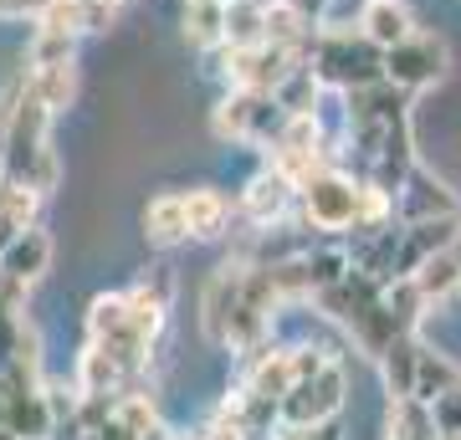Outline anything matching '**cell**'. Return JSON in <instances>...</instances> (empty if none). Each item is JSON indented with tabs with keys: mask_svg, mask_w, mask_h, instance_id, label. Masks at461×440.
Returning a JSON list of instances; mask_svg holds the SVG:
<instances>
[{
	"mask_svg": "<svg viewBox=\"0 0 461 440\" xmlns=\"http://www.w3.org/2000/svg\"><path fill=\"white\" fill-rule=\"evenodd\" d=\"M113 5H129V0H113Z\"/></svg>",
	"mask_w": 461,
	"mask_h": 440,
	"instance_id": "4dcf8cb0",
	"label": "cell"
},
{
	"mask_svg": "<svg viewBox=\"0 0 461 440\" xmlns=\"http://www.w3.org/2000/svg\"><path fill=\"white\" fill-rule=\"evenodd\" d=\"M36 26L41 31H62V36H83V0H47Z\"/></svg>",
	"mask_w": 461,
	"mask_h": 440,
	"instance_id": "d4e9b609",
	"label": "cell"
},
{
	"mask_svg": "<svg viewBox=\"0 0 461 440\" xmlns=\"http://www.w3.org/2000/svg\"><path fill=\"white\" fill-rule=\"evenodd\" d=\"M287 108L277 93H251V87H230V98L215 108V133L221 139H241V144H267L282 129Z\"/></svg>",
	"mask_w": 461,
	"mask_h": 440,
	"instance_id": "277c9868",
	"label": "cell"
},
{
	"mask_svg": "<svg viewBox=\"0 0 461 440\" xmlns=\"http://www.w3.org/2000/svg\"><path fill=\"white\" fill-rule=\"evenodd\" d=\"M144 236L149 246H159V251H169V246L190 241V220H185V195H154L144 211Z\"/></svg>",
	"mask_w": 461,
	"mask_h": 440,
	"instance_id": "9a60e30c",
	"label": "cell"
},
{
	"mask_svg": "<svg viewBox=\"0 0 461 440\" xmlns=\"http://www.w3.org/2000/svg\"><path fill=\"white\" fill-rule=\"evenodd\" d=\"M303 67V51L277 47V41H257V47H226V82L230 87H251V93H277L282 82Z\"/></svg>",
	"mask_w": 461,
	"mask_h": 440,
	"instance_id": "5b68a950",
	"label": "cell"
},
{
	"mask_svg": "<svg viewBox=\"0 0 461 440\" xmlns=\"http://www.w3.org/2000/svg\"><path fill=\"white\" fill-rule=\"evenodd\" d=\"M411 282H415V292L426 297V302H441V297H451L461 287V261L451 256V246H446V251H436L430 261L415 266Z\"/></svg>",
	"mask_w": 461,
	"mask_h": 440,
	"instance_id": "d6986e66",
	"label": "cell"
},
{
	"mask_svg": "<svg viewBox=\"0 0 461 440\" xmlns=\"http://www.w3.org/2000/svg\"><path fill=\"white\" fill-rule=\"evenodd\" d=\"M308 72L318 77V87L354 93V87H369V82L384 77V51L364 31H333V26H323L313 36V47H308Z\"/></svg>",
	"mask_w": 461,
	"mask_h": 440,
	"instance_id": "6da1fadb",
	"label": "cell"
},
{
	"mask_svg": "<svg viewBox=\"0 0 461 440\" xmlns=\"http://www.w3.org/2000/svg\"><path fill=\"white\" fill-rule=\"evenodd\" d=\"M185 41L190 47H226V0H185Z\"/></svg>",
	"mask_w": 461,
	"mask_h": 440,
	"instance_id": "ac0fdd59",
	"label": "cell"
},
{
	"mask_svg": "<svg viewBox=\"0 0 461 440\" xmlns=\"http://www.w3.org/2000/svg\"><path fill=\"white\" fill-rule=\"evenodd\" d=\"M293 195H297V184L287 180L282 169H262V175L247 184V195H241V211H247L251 226H272V220H282V215H287Z\"/></svg>",
	"mask_w": 461,
	"mask_h": 440,
	"instance_id": "30bf717a",
	"label": "cell"
},
{
	"mask_svg": "<svg viewBox=\"0 0 461 440\" xmlns=\"http://www.w3.org/2000/svg\"><path fill=\"white\" fill-rule=\"evenodd\" d=\"M297 195H303V220H308V226H318V230H354V220H359V200H364V180H348V175H339V169H318Z\"/></svg>",
	"mask_w": 461,
	"mask_h": 440,
	"instance_id": "3957f363",
	"label": "cell"
},
{
	"mask_svg": "<svg viewBox=\"0 0 461 440\" xmlns=\"http://www.w3.org/2000/svg\"><path fill=\"white\" fill-rule=\"evenodd\" d=\"M451 256L461 261V226H456V236H451Z\"/></svg>",
	"mask_w": 461,
	"mask_h": 440,
	"instance_id": "f546056e",
	"label": "cell"
},
{
	"mask_svg": "<svg viewBox=\"0 0 461 440\" xmlns=\"http://www.w3.org/2000/svg\"><path fill=\"white\" fill-rule=\"evenodd\" d=\"M47 266H51V236L41 226L21 230V236H11V241L0 246V277L21 282V287H32Z\"/></svg>",
	"mask_w": 461,
	"mask_h": 440,
	"instance_id": "52a82bcc",
	"label": "cell"
},
{
	"mask_svg": "<svg viewBox=\"0 0 461 440\" xmlns=\"http://www.w3.org/2000/svg\"><path fill=\"white\" fill-rule=\"evenodd\" d=\"M430 420H436L441 436H461V379L441 394V400H436V405H430Z\"/></svg>",
	"mask_w": 461,
	"mask_h": 440,
	"instance_id": "484cf974",
	"label": "cell"
},
{
	"mask_svg": "<svg viewBox=\"0 0 461 440\" xmlns=\"http://www.w3.org/2000/svg\"><path fill=\"white\" fill-rule=\"evenodd\" d=\"M72 57H77V36L41 31V26H36V36H32V57H26V62H32V67H51V62H72Z\"/></svg>",
	"mask_w": 461,
	"mask_h": 440,
	"instance_id": "cb8c5ba5",
	"label": "cell"
},
{
	"mask_svg": "<svg viewBox=\"0 0 461 440\" xmlns=\"http://www.w3.org/2000/svg\"><path fill=\"white\" fill-rule=\"evenodd\" d=\"M5 409H11V390H5V379H0V425H5Z\"/></svg>",
	"mask_w": 461,
	"mask_h": 440,
	"instance_id": "f1b7e54d",
	"label": "cell"
},
{
	"mask_svg": "<svg viewBox=\"0 0 461 440\" xmlns=\"http://www.w3.org/2000/svg\"><path fill=\"white\" fill-rule=\"evenodd\" d=\"M47 11V0H0V16H11V21H21V16H41Z\"/></svg>",
	"mask_w": 461,
	"mask_h": 440,
	"instance_id": "83f0119b",
	"label": "cell"
},
{
	"mask_svg": "<svg viewBox=\"0 0 461 440\" xmlns=\"http://www.w3.org/2000/svg\"><path fill=\"white\" fill-rule=\"evenodd\" d=\"M446 77V41L426 31H411L405 41L384 47V82L400 93H420L430 82Z\"/></svg>",
	"mask_w": 461,
	"mask_h": 440,
	"instance_id": "8992f818",
	"label": "cell"
},
{
	"mask_svg": "<svg viewBox=\"0 0 461 440\" xmlns=\"http://www.w3.org/2000/svg\"><path fill=\"white\" fill-rule=\"evenodd\" d=\"M241 282H247V266H221L211 277V287H205V333H211L215 343L230 338V318H236V308H241Z\"/></svg>",
	"mask_w": 461,
	"mask_h": 440,
	"instance_id": "9c48e42d",
	"label": "cell"
},
{
	"mask_svg": "<svg viewBox=\"0 0 461 440\" xmlns=\"http://www.w3.org/2000/svg\"><path fill=\"white\" fill-rule=\"evenodd\" d=\"M251 394H262V400H272L277 405L282 394L293 390V354H257V364H251Z\"/></svg>",
	"mask_w": 461,
	"mask_h": 440,
	"instance_id": "7402d4cb",
	"label": "cell"
},
{
	"mask_svg": "<svg viewBox=\"0 0 461 440\" xmlns=\"http://www.w3.org/2000/svg\"><path fill=\"white\" fill-rule=\"evenodd\" d=\"M390 440H436L430 405H420V400H390Z\"/></svg>",
	"mask_w": 461,
	"mask_h": 440,
	"instance_id": "603a6c76",
	"label": "cell"
},
{
	"mask_svg": "<svg viewBox=\"0 0 461 440\" xmlns=\"http://www.w3.org/2000/svg\"><path fill=\"white\" fill-rule=\"evenodd\" d=\"M461 379V369L451 359H441V354H430V348H420V364H415V390L411 400H420V405H436L451 384Z\"/></svg>",
	"mask_w": 461,
	"mask_h": 440,
	"instance_id": "44dd1931",
	"label": "cell"
},
{
	"mask_svg": "<svg viewBox=\"0 0 461 440\" xmlns=\"http://www.w3.org/2000/svg\"><path fill=\"white\" fill-rule=\"evenodd\" d=\"M36 211H41V190L26 180H5L0 175V246L21 236V230L36 226Z\"/></svg>",
	"mask_w": 461,
	"mask_h": 440,
	"instance_id": "5bb4252c",
	"label": "cell"
},
{
	"mask_svg": "<svg viewBox=\"0 0 461 440\" xmlns=\"http://www.w3.org/2000/svg\"><path fill=\"white\" fill-rule=\"evenodd\" d=\"M185 220H190V236L195 241H221L230 226V200L211 184H200V190H185Z\"/></svg>",
	"mask_w": 461,
	"mask_h": 440,
	"instance_id": "4fadbf2b",
	"label": "cell"
},
{
	"mask_svg": "<svg viewBox=\"0 0 461 440\" xmlns=\"http://www.w3.org/2000/svg\"><path fill=\"white\" fill-rule=\"evenodd\" d=\"M415 364H420V338H415V333H400V338L379 354V369H384V390H390V400H411Z\"/></svg>",
	"mask_w": 461,
	"mask_h": 440,
	"instance_id": "2e32d148",
	"label": "cell"
},
{
	"mask_svg": "<svg viewBox=\"0 0 461 440\" xmlns=\"http://www.w3.org/2000/svg\"><path fill=\"white\" fill-rule=\"evenodd\" d=\"M267 36V0H226V47H257Z\"/></svg>",
	"mask_w": 461,
	"mask_h": 440,
	"instance_id": "ffe728a7",
	"label": "cell"
},
{
	"mask_svg": "<svg viewBox=\"0 0 461 440\" xmlns=\"http://www.w3.org/2000/svg\"><path fill=\"white\" fill-rule=\"evenodd\" d=\"M118 16L113 0H83V31H108Z\"/></svg>",
	"mask_w": 461,
	"mask_h": 440,
	"instance_id": "4316f807",
	"label": "cell"
},
{
	"mask_svg": "<svg viewBox=\"0 0 461 440\" xmlns=\"http://www.w3.org/2000/svg\"><path fill=\"white\" fill-rule=\"evenodd\" d=\"M5 430L16 440H51L57 430V405L47 400V390H16L11 394V409H5Z\"/></svg>",
	"mask_w": 461,
	"mask_h": 440,
	"instance_id": "8fae6325",
	"label": "cell"
},
{
	"mask_svg": "<svg viewBox=\"0 0 461 440\" xmlns=\"http://www.w3.org/2000/svg\"><path fill=\"white\" fill-rule=\"evenodd\" d=\"M26 87L47 103L51 113H67V108H72V98H77V62L32 67V72H26Z\"/></svg>",
	"mask_w": 461,
	"mask_h": 440,
	"instance_id": "e0dca14e",
	"label": "cell"
},
{
	"mask_svg": "<svg viewBox=\"0 0 461 440\" xmlns=\"http://www.w3.org/2000/svg\"><path fill=\"white\" fill-rule=\"evenodd\" d=\"M344 364L329 359L318 374L308 379H293V390L277 400V420L287 425V430H318V425H329L339 409H344Z\"/></svg>",
	"mask_w": 461,
	"mask_h": 440,
	"instance_id": "7a4b0ae2",
	"label": "cell"
},
{
	"mask_svg": "<svg viewBox=\"0 0 461 440\" xmlns=\"http://www.w3.org/2000/svg\"><path fill=\"white\" fill-rule=\"evenodd\" d=\"M395 205L405 211V220H441V215H456V195L446 190L441 180H430L411 164V175L400 180L395 190Z\"/></svg>",
	"mask_w": 461,
	"mask_h": 440,
	"instance_id": "ba28073f",
	"label": "cell"
},
{
	"mask_svg": "<svg viewBox=\"0 0 461 440\" xmlns=\"http://www.w3.org/2000/svg\"><path fill=\"white\" fill-rule=\"evenodd\" d=\"M359 31L384 51V47H395V41H405V36L415 31V16H411L405 0H364L359 5Z\"/></svg>",
	"mask_w": 461,
	"mask_h": 440,
	"instance_id": "7c38bea8",
	"label": "cell"
}]
</instances>
